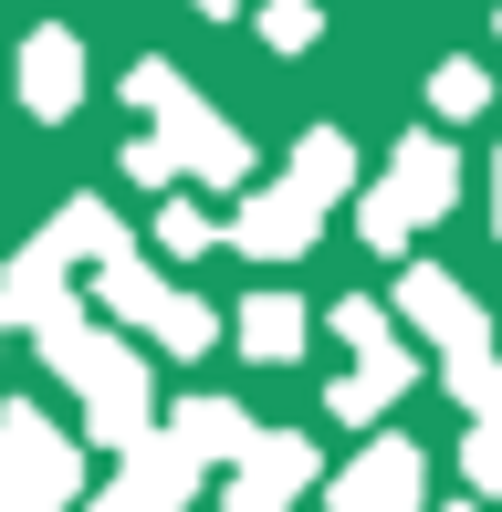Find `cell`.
<instances>
[{
	"mask_svg": "<svg viewBox=\"0 0 502 512\" xmlns=\"http://www.w3.org/2000/svg\"><path fill=\"white\" fill-rule=\"evenodd\" d=\"M32 335H42V366H53L63 387H84V429H95V450H136V439H147V356H126V335L84 324L74 293H63Z\"/></svg>",
	"mask_w": 502,
	"mask_h": 512,
	"instance_id": "1",
	"label": "cell"
},
{
	"mask_svg": "<svg viewBox=\"0 0 502 512\" xmlns=\"http://www.w3.org/2000/svg\"><path fill=\"white\" fill-rule=\"evenodd\" d=\"M126 105L178 147V168H189L199 189H241V178H251V147L220 126L210 105H199V84L178 74V63H136V74H126Z\"/></svg>",
	"mask_w": 502,
	"mask_h": 512,
	"instance_id": "2",
	"label": "cell"
},
{
	"mask_svg": "<svg viewBox=\"0 0 502 512\" xmlns=\"http://www.w3.org/2000/svg\"><path fill=\"white\" fill-rule=\"evenodd\" d=\"M450 199H461V157H450L440 136H398L387 178L356 199V230H367V251H408V230H419V220H440Z\"/></svg>",
	"mask_w": 502,
	"mask_h": 512,
	"instance_id": "3",
	"label": "cell"
},
{
	"mask_svg": "<svg viewBox=\"0 0 502 512\" xmlns=\"http://www.w3.org/2000/svg\"><path fill=\"white\" fill-rule=\"evenodd\" d=\"M84 492V450L42 408H0V512H63Z\"/></svg>",
	"mask_w": 502,
	"mask_h": 512,
	"instance_id": "4",
	"label": "cell"
},
{
	"mask_svg": "<svg viewBox=\"0 0 502 512\" xmlns=\"http://www.w3.org/2000/svg\"><path fill=\"white\" fill-rule=\"evenodd\" d=\"M199 471H210V460H199L178 429H147L136 450H116V481H105V492L84 502V512H189Z\"/></svg>",
	"mask_w": 502,
	"mask_h": 512,
	"instance_id": "5",
	"label": "cell"
},
{
	"mask_svg": "<svg viewBox=\"0 0 502 512\" xmlns=\"http://www.w3.org/2000/svg\"><path fill=\"white\" fill-rule=\"evenodd\" d=\"M419 502H429L419 439H367V450L335 471V512H419Z\"/></svg>",
	"mask_w": 502,
	"mask_h": 512,
	"instance_id": "6",
	"label": "cell"
},
{
	"mask_svg": "<svg viewBox=\"0 0 502 512\" xmlns=\"http://www.w3.org/2000/svg\"><path fill=\"white\" fill-rule=\"evenodd\" d=\"M398 314L419 324V335L440 345V356H482V345H492V314L471 304V293L450 283V272H429V262H408V272H398Z\"/></svg>",
	"mask_w": 502,
	"mask_h": 512,
	"instance_id": "7",
	"label": "cell"
},
{
	"mask_svg": "<svg viewBox=\"0 0 502 512\" xmlns=\"http://www.w3.org/2000/svg\"><path fill=\"white\" fill-rule=\"evenodd\" d=\"M314 220H325V199H304L293 178H283V189H241L231 251H251V262H304V251H314Z\"/></svg>",
	"mask_w": 502,
	"mask_h": 512,
	"instance_id": "8",
	"label": "cell"
},
{
	"mask_svg": "<svg viewBox=\"0 0 502 512\" xmlns=\"http://www.w3.org/2000/svg\"><path fill=\"white\" fill-rule=\"evenodd\" d=\"M21 105H32L42 126H63V115L84 105V32H63V21H32V32H21Z\"/></svg>",
	"mask_w": 502,
	"mask_h": 512,
	"instance_id": "9",
	"label": "cell"
},
{
	"mask_svg": "<svg viewBox=\"0 0 502 512\" xmlns=\"http://www.w3.org/2000/svg\"><path fill=\"white\" fill-rule=\"evenodd\" d=\"M63 283H74V251L42 230V241H21L11 272H0V314H11V324H42V314L63 304Z\"/></svg>",
	"mask_w": 502,
	"mask_h": 512,
	"instance_id": "10",
	"label": "cell"
},
{
	"mask_svg": "<svg viewBox=\"0 0 502 512\" xmlns=\"http://www.w3.org/2000/svg\"><path fill=\"white\" fill-rule=\"evenodd\" d=\"M231 335H241L251 366H293V356H304V335H314V314L293 304V293H251V304L231 314Z\"/></svg>",
	"mask_w": 502,
	"mask_h": 512,
	"instance_id": "11",
	"label": "cell"
},
{
	"mask_svg": "<svg viewBox=\"0 0 502 512\" xmlns=\"http://www.w3.org/2000/svg\"><path fill=\"white\" fill-rule=\"evenodd\" d=\"M398 387H419V356H408V345H387V356H356L346 377H335V418H346V429H367V418L398 398Z\"/></svg>",
	"mask_w": 502,
	"mask_h": 512,
	"instance_id": "12",
	"label": "cell"
},
{
	"mask_svg": "<svg viewBox=\"0 0 502 512\" xmlns=\"http://www.w3.org/2000/svg\"><path fill=\"white\" fill-rule=\"evenodd\" d=\"M95 304H105V314H126V324H147L157 304H168V272H157L147 251L126 241V251H105V262H95Z\"/></svg>",
	"mask_w": 502,
	"mask_h": 512,
	"instance_id": "13",
	"label": "cell"
},
{
	"mask_svg": "<svg viewBox=\"0 0 502 512\" xmlns=\"http://www.w3.org/2000/svg\"><path fill=\"white\" fill-rule=\"evenodd\" d=\"M241 481H262V492H314V481H325V460H314V439H293V429H251Z\"/></svg>",
	"mask_w": 502,
	"mask_h": 512,
	"instance_id": "14",
	"label": "cell"
},
{
	"mask_svg": "<svg viewBox=\"0 0 502 512\" xmlns=\"http://www.w3.org/2000/svg\"><path fill=\"white\" fill-rule=\"evenodd\" d=\"M283 178H293L304 199H325V209H335V199L356 189V147H346L335 126H304V136H293V168H283Z\"/></svg>",
	"mask_w": 502,
	"mask_h": 512,
	"instance_id": "15",
	"label": "cell"
},
{
	"mask_svg": "<svg viewBox=\"0 0 502 512\" xmlns=\"http://www.w3.org/2000/svg\"><path fill=\"white\" fill-rule=\"evenodd\" d=\"M168 429L189 439L199 460H231V471H241V450H251V418H241L231 398H178V408H168Z\"/></svg>",
	"mask_w": 502,
	"mask_h": 512,
	"instance_id": "16",
	"label": "cell"
},
{
	"mask_svg": "<svg viewBox=\"0 0 502 512\" xmlns=\"http://www.w3.org/2000/svg\"><path fill=\"white\" fill-rule=\"evenodd\" d=\"M53 241L74 251V262H105V251H126V220H116V209H105V199H63Z\"/></svg>",
	"mask_w": 502,
	"mask_h": 512,
	"instance_id": "17",
	"label": "cell"
},
{
	"mask_svg": "<svg viewBox=\"0 0 502 512\" xmlns=\"http://www.w3.org/2000/svg\"><path fill=\"white\" fill-rule=\"evenodd\" d=\"M147 335L168 345V356H210V345H220V314L199 304V293H168V304L147 314Z\"/></svg>",
	"mask_w": 502,
	"mask_h": 512,
	"instance_id": "18",
	"label": "cell"
},
{
	"mask_svg": "<svg viewBox=\"0 0 502 512\" xmlns=\"http://www.w3.org/2000/svg\"><path fill=\"white\" fill-rule=\"evenodd\" d=\"M440 377H450V398H461L471 418H502V366H492V345H482V356H440Z\"/></svg>",
	"mask_w": 502,
	"mask_h": 512,
	"instance_id": "19",
	"label": "cell"
},
{
	"mask_svg": "<svg viewBox=\"0 0 502 512\" xmlns=\"http://www.w3.org/2000/svg\"><path fill=\"white\" fill-rule=\"evenodd\" d=\"M220 230H210V209H189V199H157V251H168V262H199V251H210Z\"/></svg>",
	"mask_w": 502,
	"mask_h": 512,
	"instance_id": "20",
	"label": "cell"
},
{
	"mask_svg": "<svg viewBox=\"0 0 502 512\" xmlns=\"http://www.w3.org/2000/svg\"><path fill=\"white\" fill-rule=\"evenodd\" d=\"M429 105L461 126V115H482V105H492V74H482V63H440V74H429Z\"/></svg>",
	"mask_w": 502,
	"mask_h": 512,
	"instance_id": "21",
	"label": "cell"
},
{
	"mask_svg": "<svg viewBox=\"0 0 502 512\" xmlns=\"http://www.w3.org/2000/svg\"><path fill=\"white\" fill-rule=\"evenodd\" d=\"M325 324H335V345H356V356H387V345H398L387 335V304H367V293H346Z\"/></svg>",
	"mask_w": 502,
	"mask_h": 512,
	"instance_id": "22",
	"label": "cell"
},
{
	"mask_svg": "<svg viewBox=\"0 0 502 512\" xmlns=\"http://www.w3.org/2000/svg\"><path fill=\"white\" fill-rule=\"evenodd\" d=\"M314 32H325V11H314V0H262V42H272V53H304Z\"/></svg>",
	"mask_w": 502,
	"mask_h": 512,
	"instance_id": "23",
	"label": "cell"
},
{
	"mask_svg": "<svg viewBox=\"0 0 502 512\" xmlns=\"http://www.w3.org/2000/svg\"><path fill=\"white\" fill-rule=\"evenodd\" d=\"M126 178H136V189H157V199H168V189H178L189 168H178V147H168V136H136V147H126Z\"/></svg>",
	"mask_w": 502,
	"mask_h": 512,
	"instance_id": "24",
	"label": "cell"
},
{
	"mask_svg": "<svg viewBox=\"0 0 502 512\" xmlns=\"http://www.w3.org/2000/svg\"><path fill=\"white\" fill-rule=\"evenodd\" d=\"M461 471H471V492H502V418H471V439H461Z\"/></svg>",
	"mask_w": 502,
	"mask_h": 512,
	"instance_id": "25",
	"label": "cell"
},
{
	"mask_svg": "<svg viewBox=\"0 0 502 512\" xmlns=\"http://www.w3.org/2000/svg\"><path fill=\"white\" fill-rule=\"evenodd\" d=\"M293 492H262V481H231V492H220V512H283Z\"/></svg>",
	"mask_w": 502,
	"mask_h": 512,
	"instance_id": "26",
	"label": "cell"
},
{
	"mask_svg": "<svg viewBox=\"0 0 502 512\" xmlns=\"http://www.w3.org/2000/svg\"><path fill=\"white\" fill-rule=\"evenodd\" d=\"M199 11H241V0H199Z\"/></svg>",
	"mask_w": 502,
	"mask_h": 512,
	"instance_id": "27",
	"label": "cell"
},
{
	"mask_svg": "<svg viewBox=\"0 0 502 512\" xmlns=\"http://www.w3.org/2000/svg\"><path fill=\"white\" fill-rule=\"evenodd\" d=\"M0 335H11V314H0Z\"/></svg>",
	"mask_w": 502,
	"mask_h": 512,
	"instance_id": "28",
	"label": "cell"
}]
</instances>
